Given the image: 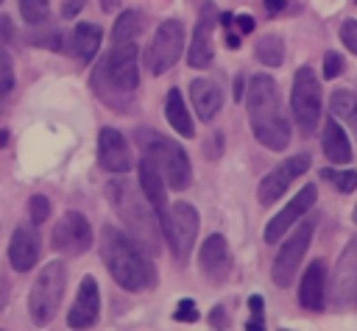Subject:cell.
Wrapping results in <instances>:
<instances>
[{"label": "cell", "mask_w": 357, "mask_h": 331, "mask_svg": "<svg viewBox=\"0 0 357 331\" xmlns=\"http://www.w3.org/2000/svg\"><path fill=\"white\" fill-rule=\"evenodd\" d=\"M245 106H248V125L257 142L273 153L284 150L290 145V122L282 111L276 81L268 72H257L248 81Z\"/></svg>", "instance_id": "6da1fadb"}, {"label": "cell", "mask_w": 357, "mask_h": 331, "mask_svg": "<svg viewBox=\"0 0 357 331\" xmlns=\"http://www.w3.org/2000/svg\"><path fill=\"white\" fill-rule=\"evenodd\" d=\"M137 56L139 50L134 42L114 45L92 72V89L98 100L120 114L134 108V89L139 86Z\"/></svg>", "instance_id": "7a4b0ae2"}, {"label": "cell", "mask_w": 357, "mask_h": 331, "mask_svg": "<svg viewBox=\"0 0 357 331\" xmlns=\"http://www.w3.org/2000/svg\"><path fill=\"white\" fill-rule=\"evenodd\" d=\"M106 197L112 203V209L117 211V217L126 225V234L151 256L159 253V214L151 206V200L145 197L142 189H137L131 181L126 178H114L106 184Z\"/></svg>", "instance_id": "3957f363"}, {"label": "cell", "mask_w": 357, "mask_h": 331, "mask_svg": "<svg viewBox=\"0 0 357 331\" xmlns=\"http://www.w3.org/2000/svg\"><path fill=\"white\" fill-rule=\"evenodd\" d=\"M100 256L112 278L128 289V292H142L153 284V270L142 253V248L120 228L106 225L100 231Z\"/></svg>", "instance_id": "277c9868"}, {"label": "cell", "mask_w": 357, "mask_h": 331, "mask_svg": "<svg viewBox=\"0 0 357 331\" xmlns=\"http://www.w3.org/2000/svg\"><path fill=\"white\" fill-rule=\"evenodd\" d=\"M137 142L142 145V153H148L156 161L165 184H167V189L181 192V189L190 186L192 167H190V159H187L184 147L176 139H167V136L156 134L153 128H139L137 131Z\"/></svg>", "instance_id": "5b68a950"}, {"label": "cell", "mask_w": 357, "mask_h": 331, "mask_svg": "<svg viewBox=\"0 0 357 331\" xmlns=\"http://www.w3.org/2000/svg\"><path fill=\"white\" fill-rule=\"evenodd\" d=\"M64 286H67L64 261H50L39 270V275L31 286V295H28V317L33 325L45 328L53 323L56 309H59L61 295H64Z\"/></svg>", "instance_id": "8992f818"}, {"label": "cell", "mask_w": 357, "mask_h": 331, "mask_svg": "<svg viewBox=\"0 0 357 331\" xmlns=\"http://www.w3.org/2000/svg\"><path fill=\"white\" fill-rule=\"evenodd\" d=\"M290 108L296 117V125L304 136H312L321 125V81L312 72V67H298L293 75V92H290Z\"/></svg>", "instance_id": "52a82bcc"}, {"label": "cell", "mask_w": 357, "mask_h": 331, "mask_svg": "<svg viewBox=\"0 0 357 331\" xmlns=\"http://www.w3.org/2000/svg\"><path fill=\"white\" fill-rule=\"evenodd\" d=\"M162 234L167 236V248L176 256V261H184L190 256V248L198 236V211L187 200H176L167 211V220L162 223Z\"/></svg>", "instance_id": "ba28073f"}, {"label": "cell", "mask_w": 357, "mask_h": 331, "mask_svg": "<svg viewBox=\"0 0 357 331\" xmlns=\"http://www.w3.org/2000/svg\"><path fill=\"white\" fill-rule=\"evenodd\" d=\"M310 239H312V223L310 220L307 223H296L293 234L282 242V248H279V253L273 259L271 278H273L276 286L287 289L293 284V278L298 273V264H301V259H304V253L310 248Z\"/></svg>", "instance_id": "9c48e42d"}, {"label": "cell", "mask_w": 357, "mask_h": 331, "mask_svg": "<svg viewBox=\"0 0 357 331\" xmlns=\"http://www.w3.org/2000/svg\"><path fill=\"white\" fill-rule=\"evenodd\" d=\"M184 47V25L178 19H165L159 22L153 42L145 53V64L151 70V75H165L181 56Z\"/></svg>", "instance_id": "30bf717a"}, {"label": "cell", "mask_w": 357, "mask_h": 331, "mask_svg": "<svg viewBox=\"0 0 357 331\" xmlns=\"http://www.w3.org/2000/svg\"><path fill=\"white\" fill-rule=\"evenodd\" d=\"M50 242L59 253H67V256H81L92 248V225L86 220V214L70 209L59 217V223L53 225V234H50Z\"/></svg>", "instance_id": "8fae6325"}, {"label": "cell", "mask_w": 357, "mask_h": 331, "mask_svg": "<svg viewBox=\"0 0 357 331\" xmlns=\"http://www.w3.org/2000/svg\"><path fill=\"white\" fill-rule=\"evenodd\" d=\"M332 306L357 309V239H349L332 273Z\"/></svg>", "instance_id": "7c38bea8"}, {"label": "cell", "mask_w": 357, "mask_h": 331, "mask_svg": "<svg viewBox=\"0 0 357 331\" xmlns=\"http://www.w3.org/2000/svg\"><path fill=\"white\" fill-rule=\"evenodd\" d=\"M215 25H218V8L215 3H204L198 11V22L190 36V53L187 61L192 70H206L215 56Z\"/></svg>", "instance_id": "4fadbf2b"}, {"label": "cell", "mask_w": 357, "mask_h": 331, "mask_svg": "<svg viewBox=\"0 0 357 331\" xmlns=\"http://www.w3.org/2000/svg\"><path fill=\"white\" fill-rule=\"evenodd\" d=\"M307 170H310V156H307V153H296V156L284 159L279 167H273V170L259 181V189H257L259 203H265V206L276 203V200L284 195V189H287L301 172H307Z\"/></svg>", "instance_id": "5bb4252c"}, {"label": "cell", "mask_w": 357, "mask_h": 331, "mask_svg": "<svg viewBox=\"0 0 357 331\" xmlns=\"http://www.w3.org/2000/svg\"><path fill=\"white\" fill-rule=\"evenodd\" d=\"M198 267L209 284H223L231 275V250L220 234H209L198 250Z\"/></svg>", "instance_id": "9a60e30c"}, {"label": "cell", "mask_w": 357, "mask_h": 331, "mask_svg": "<svg viewBox=\"0 0 357 331\" xmlns=\"http://www.w3.org/2000/svg\"><path fill=\"white\" fill-rule=\"evenodd\" d=\"M100 317V292H98V284L92 275H84L81 286H78V295L70 306V314H67V325L73 331H86L98 323Z\"/></svg>", "instance_id": "2e32d148"}, {"label": "cell", "mask_w": 357, "mask_h": 331, "mask_svg": "<svg viewBox=\"0 0 357 331\" xmlns=\"http://www.w3.org/2000/svg\"><path fill=\"white\" fill-rule=\"evenodd\" d=\"M315 197H318V192H315V184H307V186H301V192H296L293 195V200L268 223V228H265V242H279V236L290 228V225H296L298 220H301V214L307 211V209H312V203H315Z\"/></svg>", "instance_id": "e0dca14e"}, {"label": "cell", "mask_w": 357, "mask_h": 331, "mask_svg": "<svg viewBox=\"0 0 357 331\" xmlns=\"http://www.w3.org/2000/svg\"><path fill=\"white\" fill-rule=\"evenodd\" d=\"M98 161L109 172H128L131 170V153L128 142L117 128H100L98 134Z\"/></svg>", "instance_id": "ac0fdd59"}, {"label": "cell", "mask_w": 357, "mask_h": 331, "mask_svg": "<svg viewBox=\"0 0 357 331\" xmlns=\"http://www.w3.org/2000/svg\"><path fill=\"white\" fill-rule=\"evenodd\" d=\"M42 253V245H39V234L36 228L31 225H17L14 234H11V242H8V261L17 273H28L36 259Z\"/></svg>", "instance_id": "d6986e66"}, {"label": "cell", "mask_w": 357, "mask_h": 331, "mask_svg": "<svg viewBox=\"0 0 357 331\" xmlns=\"http://www.w3.org/2000/svg\"><path fill=\"white\" fill-rule=\"evenodd\" d=\"M139 189L145 192V197L151 200V206L156 209V214H159V223H165L167 220V184H165V178H162V172H159V167H156V161L148 156V153H142V159H139Z\"/></svg>", "instance_id": "ffe728a7"}, {"label": "cell", "mask_w": 357, "mask_h": 331, "mask_svg": "<svg viewBox=\"0 0 357 331\" xmlns=\"http://www.w3.org/2000/svg\"><path fill=\"white\" fill-rule=\"evenodd\" d=\"M190 100H192L195 114H198L204 122H209V120L220 111V106H223V92L218 89L215 81H209V78H195V81L190 83Z\"/></svg>", "instance_id": "44dd1931"}, {"label": "cell", "mask_w": 357, "mask_h": 331, "mask_svg": "<svg viewBox=\"0 0 357 331\" xmlns=\"http://www.w3.org/2000/svg\"><path fill=\"white\" fill-rule=\"evenodd\" d=\"M321 147H324V156H326L332 164H349V161H351V142H349V136H346V131L340 128V122H337L335 114L324 120Z\"/></svg>", "instance_id": "7402d4cb"}, {"label": "cell", "mask_w": 357, "mask_h": 331, "mask_svg": "<svg viewBox=\"0 0 357 331\" xmlns=\"http://www.w3.org/2000/svg\"><path fill=\"white\" fill-rule=\"evenodd\" d=\"M324 261H312L304 275H301V284H298V303L310 312H321L324 309V281H326V273H324Z\"/></svg>", "instance_id": "603a6c76"}, {"label": "cell", "mask_w": 357, "mask_h": 331, "mask_svg": "<svg viewBox=\"0 0 357 331\" xmlns=\"http://www.w3.org/2000/svg\"><path fill=\"white\" fill-rule=\"evenodd\" d=\"M100 28L95 22H78L73 28V56L78 58V64H86L95 58V53L100 50Z\"/></svg>", "instance_id": "cb8c5ba5"}, {"label": "cell", "mask_w": 357, "mask_h": 331, "mask_svg": "<svg viewBox=\"0 0 357 331\" xmlns=\"http://www.w3.org/2000/svg\"><path fill=\"white\" fill-rule=\"evenodd\" d=\"M165 117H167V122L173 125V131L178 136H192L195 134V122H192V117H190V111H187L184 97H181L178 89H170L167 92V97H165Z\"/></svg>", "instance_id": "d4e9b609"}, {"label": "cell", "mask_w": 357, "mask_h": 331, "mask_svg": "<svg viewBox=\"0 0 357 331\" xmlns=\"http://www.w3.org/2000/svg\"><path fill=\"white\" fill-rule=\"evenodd\" d=\"M139 33H142V14H139V11H134V8L123 11V14L117 17L114 28H112V39H114V45L134 42Z\"/></svg>", "instance_id": "484cf974"}, {"label": "cell", "mask_w": 357, "mask_h": 331, "mask_svg": "<svg viewBox=\"0 0 357 331\" xmlns=\"http://www.w3.org/2000/svg\"><path fill=\"white\" fill-rule=\"evenodd\" d=\"M254 56L265 64V67H279L284 61V42L276 33H265L257 39L254 45Z\"/></svg>", "instance_id": "4316f807"}, {"label": "cell", "mask_w": 357, "mask_h": 331, "mask_svg": "<svg viewBox=\"0 0 357 331\" xmlns=\"http://www.w3.org/2000/svg\"><path fill=\"white\" fill-rule=\"evenodd\" d=\"M329 108L337 120H346L349 125H357V97L349 89H335L329 97Z\"/></svg>", "instance_id": "83f0119b"}, {"label": "cell", "mask_w": 357, "mask_h": 331, "mask_svg": "<svg viewBox=\"0 0 357 331\" xmlns=\"http://www.w3.org/2000/svg\"><path fill=\"white\" fill-rule=\"evenodd\" d=\"M20 14L28 25H42L50 17V3L47 0H20Z\"/></svg>", "instance_id": "f1b7e54d"}, {"label": "cell", "mask_w": 357, "mask_h": 331, "mask_svg": "<svg viewBox=\"0 0 357 331\" xmlns=\"http://www.w3.org/2000/svg\"><path fill=\"white\" fill-rule=\"evenodd\" d=\"M11 92H14V64H11V56L0 47V108L6 106Z\"/></svg>", "instance_id": "f546056e"}, {"label": "cell", "mask_w": 357, "mask_h": 331, "mask_svg": "<svg viewBox=\"0 0 357 331\" xmlns=\"http://www.w3.org/2000/svg\"><path fill=\"white\" fill-rule=\"evenodd\" d=\"M321 178L329 181L337 192H354L357 189V172L354 170H340L337 172V170H329L326 167V170H321Z\"/></svg>", "instance_id": "4dcf8cb0"}, {"label": "cell", "mask_w": 357, "mask_h": 331, "mask_svg": "<svg viewBox=\"0 0 357 331\" xmlns=\"http://www.w3.org/2000/svg\"><path fill=\"white\" fill-rule=\"evenodd\" d=\"M28 214H31L33 225H42L50 217V200L45 195H31L28 197Z\"/></svg>", "instance_id": "1f68e13d"}, {"label": "cell", "mask_w": 357, "mask_h": 331, "mask_svg": "<svg viewBox=\"0 0 357 331\" xmlns=\"http://www.w3.org/2000/svg\"><path fill=\"white\" fill-rule=\"evenodd\" d=\"M324 81H332V78H337L340 72H343V56L340 53H335V50H329V53H324Z\"/></svg>", "instance_id": "d6a6232c"}, {"label": "cell", "mask_w": 357, "mask_h": 331, "mask_svg": "<svg viewBox=\"0 0 357 331\" xmlns=\"http://www.w3.org/2000/svg\"><path fill=\"white\" fill-rule=\"evenodd\" d=\"M173 317H176L178 323H195V320H198V306H195V300H190V298H181V300L176 303V312H173Z\"/></svg>", "instance_id": "836d02e7"}, {"label": "cell", "mask_w": 357, "mask_h": 331, "mask_svg": "<svg viewBox=\"0 0 357 331\" xmlns=\"http://www.w3.org/2000/svg\"><path fill=\"white\" fill-rule=\"evenodd\" d=\"M340 42L357 56V19H346L340 25Z\"/></svg>", "instance_id": "e575fe53"}, {"label": "cell", "mask_w": 357, "mask_h": 331, "mask_svg": "<svg viewBox=\"0 0 357 331\" xmlns=\"http://www.w3.org/2000/svg\"><path fill=\"white\" fill-rule=\"evenodd\" d=\"M209 325H212L215 331H226V328H229V314H226V306H215V309L209 312Z\"/></svg>", "instance_id": "d590c367"}, {"label": "cell", "mask_w": 357, "mask_h": 331, "mask_svg": "<svg viewBox=\"0 0 357 331\" xmlns=\"http://www.w3.org/2000/svg\"><path fill=\"white\" fill-rule=\"evenodd\" d=\"M84 6H86V0H61V17L73 19V17H78V11Z\"/></svg>", "instance_id": "8d00e7d4"}, {"label": "cell", "mask_w": 357, "mask_h": 331, "mask_svg": "<svg viewBox=\"0 0 357 331\" xmlns=\"http://www.w3.org/2000/svg\"><path fill=\"white\" fill-rule=\"evenodd\" d=\"M11 39H14V22H11V17H3L0 14V42L6 45Z\"/></svg>", "instance_id": "74e56055"}, {"label": "cell", "mask_w": 357, "mask_h": 331, "mask_svg": "<svg viewBox=\"0 0 357 331\" xmlns=\"http://www.w3.org/2000/svg\"><path fill=\"white\" fill-rule=\"evenodd\" d=\"M234 25H237L240 33H251V31H254V17H248V14H237V17H234Z\"/></svg>", "instance_id": "f35d334b"}, {"label": "cell", "mask_w": 357, "mask_h": 331, "mask_svg": "<svg viewBox=\"0 0 357 331\" xmlns=\"http://www.w3.org/2000/svg\"><path fill=\"white\" fill-rule=\"evenodd\" d=\"M245 331H265V320H262V314H254V317L245 323Z\"/></svg>", "instance_id": "ab89813d"}, {"label": "cell", "mask_w": 357, "mask_h": 331, "mask_svg": "<svg viewBox=\"0 0 357 331\" xmlns=\"http://www.w3.org/2000/svg\"><path fill=\"white\" fill-rule=\"evenodd\" d=\"M248 309H251L254 314H262V309H265V300H262L259 295H251V298H248Z\"/></svg>", "instance_id": "60d3db41"}, {"label": "cell", "mask_w": 357, "mask_h": 331, "mask_svg": "<svg viewBox=\"0 0 357 331\" xmlns=\"http://www.w3.org/2000/svg\"><path fill=\"white\" fill-rule=\"evenodd\" d=\"M284 6H287V0H265L268 14H279V11H284Z\"/></svg>", "instance_id": "b9f144b4"}, {"label": "cell", "mask_w": 357, "mask_h": 331, "mask_svg": "<svg viewBox=\"0 0 357 331\" xmlns=\"http://www.w3.org/2000/svg\"><path fill=\"white\" fill-rule=\"evenodd\" d=\"M226 45H229L231 50H237V47H240V36H237L234 31H226Z\"/></svg>", "instance_id": "7bdbcfd3"}, {"label": "cell", "mask_w": 357, "mask_h": 331, "mask_svg": "<svg viewBox=\"0 0 357 331\" xmlns=\"http://www.w3.org/2000/svg\"><path fill=\"white\" fill-rule=\"evenodd\" d=\"M243 97V78H234V100Z\"/></svg>", "instance_id": "ee69618b"}, {"label": "cell", "mask_w": 357, "mask_h": 331, "mask_svg": "<svg viewBox=\"0 0 357 331\" xmlns=\"http://www.w3.org/2000/svg\"><path fill=\"white\" fill-rule=\"evenodd\" d=\"M231 22H234V17H231V14H220V25H226V28H229Z\"/></svg>", "instance_id": "f6af8a7d"}, {"label": "cell", "mask_w": 357, "mask_h": 331, "mask_svg": "<svg viewBox=\"0 0 357 331\" xmlns=\"http://www.w3.org/2000/svg\"><path fill=\"white\" fill-rule=\"evenodd\" d=\"M6 145H8V131H3V128H0V150H3Z\"/></svg>", "instance_id": "bcb514c9"}, {"label": "cell", "mask_w": 357, "mask_h": 331, "mask_svg": "<svg viewBox=\"0 0 357 331\" xmlns=\"http://www.w3.org/2000/svg\"><path fill=\"white\" fill-rule=\"evenodd\" d=\"M103 8H106V11H112V8H117V0H103Z\"/></svg>", "instance_id": "7dc6e473"}, {"label": "cell", "mask_w": 357, "mask_h": 331, "mask_svg": "<svg viewBox=\"0 0 357 331\" xmlns=\"http://www.w3.org/2000/svg\"><path fill=\"white\" fill-rule=\"evenodd\" d=\"M354 225H357V206H354Z\"/></svg>", "instance_id": "c3c4849f"}, {"label": "cell", "mask_w": 357, "mask_h": 331, "mask_svg": "<svg viewBox=\"0 0 357 331\" xmlns=\"http://www.w3.org/2000/svg\"><path fill=\"white\" fill-rule=\"evenodd\" d=\"M354 3H357V0H354Z\"/></svg>", "instance_id": "681fc988"}, {"label": "cell", "mask_w": 357, "mask_h": 331, "mask_svg": "<svg viewBox=\"0 0 357 331\" xmlns=\"http://www.w3.org/2000/svg\"><path fill=\"white\" fill-rule=\"evenodd\" d=\"M0 3H3V0H0Z\"/></svg>", "instance_id": "f907efd6"}]
</instances>
